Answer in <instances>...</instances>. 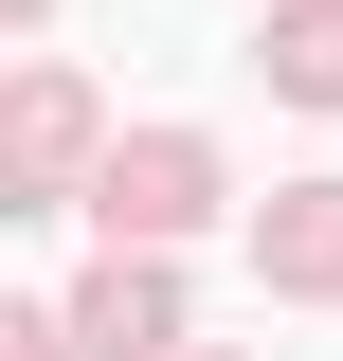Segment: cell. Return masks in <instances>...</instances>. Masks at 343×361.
Here are the masks:
<instances>
[{
  "instance_id": "5",
  "label": "cell",
  "mask_w": 343,
  "mask_h": 361,
  "mask_svg": "<svg viewBox=\"0 0 343 361\" xmlns=\"http://www.w3.org/2000/svg\"><path fill=\"white\" fill-rule=\"evenodd\" d=\"M271 271H289V289H343V180H289V217H271Z\"/></svg>"
},
{
  "instance_id": "3",
  "label": "cell",
  "mask_w": 343,
  "mask_h": 361,
  "mask_svg": "<svg viewBox=\"0 0 343 361\" xmlns=\"http://www.w3.org/2000/svg\"><path fill=\"white\" fill-rule=\"evenodd\" d=\"M73 145H90V90H18V109H0V180H18V199H54V180H73Z\"/></svg>"
},
{
  "instance_id": "2",
  "label": "cell",
  "mask_w": 343,
  "mask_h": 361,
  "mask_svg": "<svg viewBox=\"0 0 343 361\" xmlns=\"http://www.w3.org/2000/svg\"><path fill=\"white\" fill-rule=\"evenodd\" d=\"M54 343H73V361H163V343H181V289H163V271H90Z\"/></svg>"
},
{
  "instance_id": "1",
  "label": "cell",
  "mask_w": 343,
  "mask_h": 361,
  "mask_svg": "<svg viewBox=\"0 0 343 361\" xmlns=\"http://www.w3.org/2000/svg\"><path fill=\"white\" fill-rule=\"evenodd\" d=\"M90 217H109V235H199V217H217V145H199V127H145V145H109Z\"/></svg>"
},
{
  "instance_id": "4",
  "label": "cell",
  "mask_w": 343,
  "mask_h": 361,
  "mask_svg": "<svg viewBox=\"0 0 343 361\" xmlns=\"http://www.w3.org/2000/svg\"><path fill=\"white\" fill-rule=\"evenodd\" d=\"M271 90L289 109H343V0H289L271 18Z\"/></svg>"
},
{
  "instance_id": "6",
  "label": "cell",
  "mask_w": 343,
  "mask_h": 361,
  "mask_svg": "<svg viewBox=\"0 0 343 361\" xmlns=\"http://www.w3.org/2000/svg\"><path fill=\"white\" fill-rule=\"evenodd\" d=\"M0 361H54V325H37V307H0Z\"/></svg>"
}]
</instances>
